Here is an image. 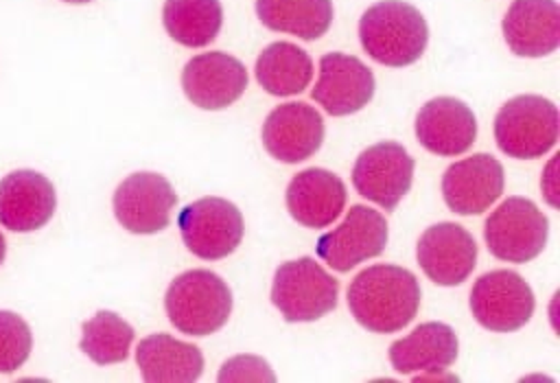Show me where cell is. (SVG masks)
<instances>
[{
  "mask_svg": "<svg viewBox=\"0 0 560 383\" xmlns=\"http://www.w3.org/2000/svg\"><path fill=\"white\" fill-rule=\"evenodd\" d=\"M420 298L416 276L398 265H372L348 287L350 313L370 333L387 335L405 328L416 317Z\"/></svg>",
  "mask_w": 560,
  "mask_h": 383,
  "instance_id": "1",
  "label": "cell"
},
{
  "mask_svg": "<svg viewBox=\"0 0 560 383\" xmlns=\"http://www.w3.org/2000/svg\"><path fill=\"white\" fill-rule=\"evenodd\" d=\"M359 39L376 63L402 68L422 57L429 44V26L413 4L381 0L361 15Z\"/></svg>",
  "mask_w": 560,
  "mask_h": 383,
  "instance_id": "2",
  "label": "cell"
},
{
  "mask_svg": "<svg viewBox=\"0 0 560 383\" xmlns=\"http://www.w3.org/2000/svg\"><path fill=\"white\" fill-rule=\"evenodd\" d=\"M164 309L179 333L203 337L217 333L228 322L232 291L214 271L188 269L168 285Z\"/></svg>",
  "mask_w": 560,
  "mask_h": 383,
  "instance_id": "3",
  "label": "cell"
},
{
  "mask_svg": "<svg viewBox=\"0 0 560 383\" xmlns=\"http://www.w3.org/2000/svg\"><path fill=\"white\" fill-rule=\"evenodd\" d=\"M558 129V107L538 94H518L494 116L497 147L516 160L542 158L556 147Z\"/></svg>",
  "mask_w": 560,
  "mask_h": 383,
  "instance_id": "4",
  "label": "cell"
},
{
  "mask_svg": "<svg viewBox=\"0 0 560 383\" xmlns=\"http://www.w3.org/2000/svg\"><path fill=\"white\" fill-rule=\"evenodd\" d=\"M339 280L315 258L282 263L273 274L271 302L287 322H315L337 306Z\"/></svg>",
  "mask_w": 560,
  "mask_h": 383,
  "instance_id": "5",
  "label": "cell"
},
{
  "mask_svg": "<svg viewBox=\"0 0 560 383\" xmlns=\"http://www.w3.org/2000/svg\"><path fill=\"white\" fill-rule=\"evenodd\" d=\"M549 236V219L527 197H508L490 212L483 239L490 254L505 263H527L536 258Z\"/></svg>",
  "mask_w": 560,
  "mask_h": 383,
  "instance_id": "6",
  "label": "cell"
},
{
  "mask_svg": "<svg viewBox=\"0 0 560 383\" xmlns=\"http://www.w3.org/2000/svg\"><path fill=\"white\" fill-rule=\"evenodd\" d=\"M184 245L203 260H219L232 254L245 232L241 210L223 197H201L177 214Z\"/></svg>",
  "mask_w": 560,
  "mask_h": 383,
  "instance_id": "7",
  "label": "cell"
},
{
  "mask_svg": "<svg viewBox=\"0 0 560 383\" xmlns=\"http://www.w3.org/2000/svg\"><path fill=\"white\" fill-rule=\"evenodd\" d=\"M534 291L527 280L512 269H494L479 276L470 289V311L475 320L492 333H512L534 315Z\"/></svg>",
  "mask_w": 560,
  "mask_h": 383,
  "instance_id": "8",
  "label": "cell"
},
{
  "mask_svg": "<svg viewBox=\"0 0 560 383\" xmlns=\"http://www.w3.org/2000/svg\"><path fill=\"white\" fill-rule=\"evenodd\" d=\"M387 221L378 210L363 204L350 206L346 219L317 239V256L335 271H350L354 265L383 254L387 245Z\"/></svg>",
  "mask_w": 560,
  "mask_h": 383,
  "instance_id": "9",
  "label": "cell"
},
{
  "mask_svg": "<svg viewBox=\"0 0 560 383\" xmlns=\"http://www.w3.org/2000/svg\"><path fill=\"white\" fill-rule=\"evenodd\" d=\"M413 158L398 142L383 140L368 147L354 162L352 184L361 197L394 210L413 182Z\"/></svg>",
  "mask_w": 560,
  "mask_h": 383,
  "instance_id": "10",
  "label": "cell"
},
{
  "mask_svg": "<svg viewBox=\"0 0 560 383\" xmlns=\"http://www.w3.org/2000/svg\"><path fill=\"white\" fill-rule=\"evenodd\" d=\"M177 195L171 182L153 171H140L120 182L114 193V214L133 234H155L171 223Z\"/></svg>",
  "mask_w": 560,
  "mask_h": 383,
  "instance_id": "11",
  "label": "cell"
},
{
  "mask_svg": "<svg viewBox=\"0 0 560 383\" xmlns=\"http://www.w3.org/2000/svg\"><path fill=\"white\" fill-rule=\"evenodd\" d=\"M182 88L192 105L201 109H223L245 92L247 70L241 59L223 50L201 53L184 66Z\"/></svg>",
  "mask_w": 560,
  "mask_h": 383,
  "instance_id": "12",
  "label": "cell"
},
{
  "mask_svg": "<svg viewBox=\"0 0 560 383\" xmlns=\"http://www.w3.org/2000/svg\"><path fill=\"white\" fill-rule=\"evenodd\" d=\"M374 88V74L359 57L326 53L319 59V77L311 96L330 116H348L372 101Z\"/></svg>",
  "mask_w": 560,
  "mask_h": 383,
  "instance_id": "13",
  "label": "cell"
},
{
  "mask_svg": "<svg viewBox=\"0 0 560 383\" xmlns=\"http://www.w3.org/2000/svg\"><path fill=\"white\" fill-rule=\"evenodd\" d=\"M416 256L429 280L442 287H455L472 274L477 243L466 228L444 221L422 232Z\"/></svg>",
  "mask_w": 560,
  "mask_h": 383,
  "instance_id": "14",
  "label": "cell"
},
{
  "mask_svg": "<svg viewBox=\"0 0 560 383\" xmlns=\"http://www.w3.org/2000/svg\"><path fill=\"white\" fill-rule=\"evenodd\" d=\"M324 131L322 114L313 105L293 101L269 112L260 136L271 158L295 164L317 153L324 142Z\"/></svg>",
  "mask_w": 560,
  "mask_h": 383,
  "instance_id": "15",
  "label": "cell"
},
{
  "mask_svg": "<svg viewBox=\"0 0 560 383\" xmlns=\"http://www.w3.org/2000/svg\"><path fill=\"white\" fill-rule=\"evenodd\" d=\"M503 164L490 153L453 162L442 175V197L457 214H481L503 193Z\"/></svg>",
  "mask_w": 560,
  "mask_h": 383,
  "instance_id": "16",
  "label": "cell"
},
{
  "mask_svg": "<svg viewBox=\"0 0 560 383\" xmlns=\"http://www.w3.org/2000/svg\"><path fill=\"white\" fill-rule=\"evenodd\" d=\"M57 208L52 182L31 169L0 179V223L13 232H33L50 221Z\"/></svg>",
  "mask_w": 560,
  "mask_h": 383,
  "instance_id": "17",
  "label": "cell"
},
{
  "mask_svg": "<svg viewBox=\"0 0 560 383\" xmlns=\"http://www.w3.org/2000/svg\"><path fill=\"white\" fill-rule=\"evenodd\" d=\"M418 142L435 155L466 153L477 138V118L472 109L455 96L427 101L416 116Z\"/></svg>",
  "mask_w": 560,
  "mask_h": 383,
  "instance_id": "18",
  "label": "cell"
},
{
  "mask_svg": "<svg viewBox=\"0 0 560 383\" xmlns=\"http://www.w3.org/2000/svg\"><path fill=\"white\" fill-rule=\"evenodd\" d=\"M346 184L326 169H304L287 186V210L304 228L330 225L346 206Z\"/></svg>",
  "mask_w": 560,
  "mask_h": 383,
  "instance_id": "19",
  "label": "cell"
},
{
  "mask_svg": "<svg viewBox=\"0 0 560 383\" xmlns=\"http://www.w3.org/2000/svg\"><path fill=\"white\" fill-rule=\"evenodd\" d=\"M510 50L518 57H545L560 44L556 0H514L501 22Z\"/></svg>",
  "mask_w": 560,
  "mask_h": 383,
  "instance_id": "20",
  "label": "cell"
},
{
  "mask_svg": "<svg viewBox=\"0 0 560 383\" xmlns=\"http://www.w3.org/2000/svg\"><path fill=\"white\" fill-rule=\"evenodd\" d=\"M457 350L459 341L448 324L424 322L389 346V361L400 374H438L455 363Z\"/></svg>",
  "mask_w": 560,
  "mask_h": 383,
  "instance_id": "21",
  "label": "cell"
},
{
  "mask_svg": "<svg viewBox=\"0 0 560 383\" xmlns=\"http://www.w3.org/2000/svg\"><path fill=\"white\" fill-rule=\"evenodd\" d=\"M136 363L142 379L151 383H190L203 372L201 350L166 333L144 337L138 344Z\"/></svg>",
  "mask_w": 560,
  "mask_h": 383,
  "instance_id": "22",
  "label": "cell"
},
{
  "mask_svg": "<svg viewBox=\"0 0 560 383\" xmlns=\"http://www.w3.org/2000/svg\"><path fill=\"white\" fill-rule=\"evenodd\" d=\"M256 81L273 96H293L313 79L311 55L291 42L269 44L256 59Z\"/></svg>",
  "mask_w": 560,
  "mask_h": 383,
  "instance_id": "23",
  "label": "cell"
},
{
  "mask_svg": "<svg viewBox=\"0 0 560 383\" xmlns=\"http://www.w3.org/2000/svg\"><path fill=\"white\" fill-rule=\"evenodd\" d=\"M256 15L271 31L317 39L332 24V0H256Z\"/></svg>",
  "mask_w": 560,
  "mask_h": 383,
  "instance_id": "24",
  "label": "cell"
},
{
  "mask_svg": "<svg viewBox=\"0 0 560 383\" xmlns=\"http://www.w3.org/2000/svg\"><path fill=\"white\" fill-rule=\"evenodd\" d=\"M162 22L177 44L201 48L219 35L223 7L219 0H166Z\"/></svg>",
  "mask_w": 560,
  "mask_h": 383,
  "instance_id": "25",
  "label": "cell"
},
{
  "mask_svg": "<svg viewBox=\"0 0 560 383\" xmlns=\"http://www.w3.org/2000/svg\"><path fill=\"white\" fill-rule=\"evenodd\" d=\"M133 328L114 311H98L83 322V337L79 348L98 365L125 361L133 341Z\"/></svg>",
  "mask_w": 560,
  "mask_h": 383,
  "instance_id": "26",
  "label": "cell"
},
{
  "mask_svg": "<svg viewBox=\"0 0 560 383\" xmlns=\"http://www.w3.org/2000/svg\"><path fill=\"white\" fill-rule=\"evenodd\" d=\"M28 324L13 311H0V372L18 370L31 355Z\"/></svg>",
  "mask_w": 560,
  "mask_h": 383,
  "instance_id": "27",
  "label": "cell"
},
{
  "mask_svg": "<svg viewBox=\"0 0 560 383\" xmlns=\"http://www.w3.org/2000/svg\"><path fill=\"white\" fill-rule=\"evenodd\" d=\"M219 381H276V374L262 357L238 355L221 365Z\"/></svg>",
  "mask_w": 560,
  "mask_h": 383,
  "instance_id": "28",
  "label": "cell"
},
{
  "mask_svg": "<svg viewBox=\"0 0 560 383\" xmlns=\"http://www.w3.org/2000/svg\"><path fill=\"white\" fill-rule=\"evenodd\" d=\"M4 254H7V245H4V236L0 234V265H2V260H4Z\"/></svg>",
  "mask_w": 560,
  "mask_h": 383,
  "instance_id": "29",
  "label": "cell"
},
{
  "mask_svg": "<svg viewBox=\"0 0 560 383\" xmlns=\"http://www.w3.org/2000/svg\"><path fill=\"white\" fill-rule=\"evenodd\" d=\"M63 2H70V4H85V2H92V0H63Z\"/></svg>",
  "mask_w": 560,
  "mask_h": 383,
  "instance_id": "30",
  "label": "cell"
}]
</instances>
